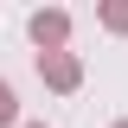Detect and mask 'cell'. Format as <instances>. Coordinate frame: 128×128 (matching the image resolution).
<instances>
[{
  "label": "cell",
  "instance_id": "2",
  "mask_svg": "<svg viewBox=\"0 0 128 128\" xmlns=\"http://www.w3.org/2000/svg\"><path fill=\"white\" fill-rule=\"evenodd\" d=\"M51 83H77V64L70 58H51Z\"/></svg>",
  "mask_w": 128,
  "mask_h": 128
},
{
  "label": "cell",
  "instance_id": "4",
  "mask_svg": "<svg viewBox=\"0 0 128 128\" xmlns=\"http://www.w3.org/2000/svg\"><path fill=\"white\" fill-rule=\"evenodd\" d=\"M122 128H128V122H122Z\"/></svg>",
  "mask_w": 128,
  "mask_h": 128
},
{
  "label": "cell",
  "instance_id": "1",
  "mask_svg": "<svg viewBox=\"0 0 128 128\" xmlns=\"http://www.w3.org/2000/svg\"><path fill=\"white\" fill-rule=\"evenodd\" d=\"M32 32H38V45H45V38H64V19H58V13H51V19L38 13V19H32Z\"/></svg>",
  "mask_w": 128,
  "mask_h": 128
},
{
  "label": "cell",
  "instance_id": "3",
  "mask_svg": "<svg viewBox=\"0 0 128 128\" xmlns=\"http://www.w3.org/2000/svg\"><path fill=\"white\" fill-rule=\"evenodd\" d=\"M0 122H13V90L0 83Z\"/></svg>",
  "mask_w": 128,
  "mask_h": 128
}]
</instances>
